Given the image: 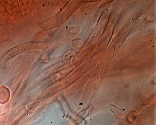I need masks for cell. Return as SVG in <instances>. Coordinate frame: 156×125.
Masks as SVG:
<instances>
[{"mask_svg":"<svg viewBox=\"0 0 156 125\" xmlns=\"http://www.w3.org/2000/svg\"><path fill=\"white\" fill-rule=\"evenodd\" d=\"M37 47H38V45H37L36 44H25V45L18 46L10 50L7 53L6 57L8 58L11 57L16 55L20 53H22V52L29 51L30 50L34 49L35 48H37Z\"/></svg>","mask_w":156,"mask_h":125,"instance_id":"obj_1","label":"cell"}]
</instances>
